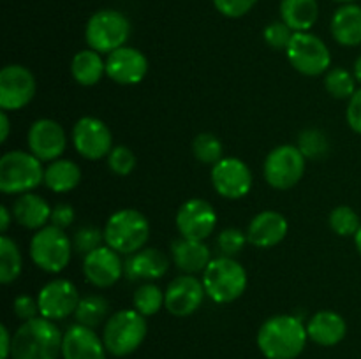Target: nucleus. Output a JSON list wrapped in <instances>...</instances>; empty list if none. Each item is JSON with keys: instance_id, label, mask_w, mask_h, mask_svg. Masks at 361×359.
Instances as JSON below:
<instances>
[{"instance_id": "f257e3e1", "label": "nucleus", "mask_w": 361, "mask_h": 359, "mask_svg": "<svg viewBox=\"0 0 361 359\" xmlns=\"http://www.w3.org/2000/svg\"><path fill=\"white\" fill-rule=\"evenodd\" d=\"M307 340V326L295 315L270 317L257 333V347L267 359H296Z\"/></svg>"}, {"instance_id": "f03ea898", "label": "nucleus", "mask_w": 361, "mask_h": 359, "mask_svg": "<svg viewBox=\"0 0 361 359\" xmlns=\"http://www.w3.org/2000/svg\"><path fill=\"white\" fill-rule=\"evenodd\" d=\"M63 334L53 320L35 317L13 334V359H56L62 354Z\"/></svg>"}, {"instance_id": "7ed1b4c3", "label": "nucleus", "mask_w": 361, "mask_h": 359, "mask_svg": "<svg viewBox=\"0 0 361 359\" xmlns=\"http://www.w3.org/2000/svg\"><path fill=\"white\" fill-rule=\"evenodd\" d=\"M150 236V224L141 211L122 208L108 218L104 227V241L118 253H136L145 248Z\"/></svg>"}, {"instance_id": "20e7f679", "label": "nucleus", "mask_w": 361, "mask_h": 359, "mask_svg": "<svg viewBox=\"0 0 361 359\" xmlns=\"http://www.w3.org/2000/svg\"><path fill=\"white\" fill-rule=\"evenodd\" d=\"M203 285L207 296L219 305L236 301L247 289V271L233 257L212 259L203 271Z\"/></svg>"}, {"instance_id": "39448f33", "label": "nucleus", "mask_w": 361, "mask_h": 359, "mask_svg": "<svg viewBox=\"0 0 361 359\" xmlns=\"http://www.w3.org/2000/svg\"><path fill=\"white\" fill-rule=\"evenodd\" d=\"M44 183L42 162L30 151L13 150L0 158V190L4 194H27Z\"/></svg>"}, {"instance_id": "423d86ee", "label": "nucleus", "mask_w": 361, "mask_h": 359, "mask_svg": "<svg viewBox=\"0 0 361 359\" xmlns=\"http://www.w3.org/2000/svg\"><path fill=\"white\" fill-rule=\"evenodd\" d=\"M147 320L137 310H120L113 313L104 326L102 341L109 354L116 358L129 355L143 344L147 336Z\"/></svg>"}, {"instance_id": "0eeeda50", "label": "nucleus", "mask_w": 361, "mask_h": 359, "mask_svg": "<svg viewBox=\"0 0 361 359\" xmlns=\"http://www.w3.org/2000/svg\"><path fill=\"white\" fill-rule=\"evenodd\" d=\"M73 243L66 231L55 225H44L30 239L32 263L46 273H60L71 263Z\"/></svg>"}, {"instance_id": "6e6552de", "label": "nucleus", "mask_w": 361, "mask_h": 359, "mask_svg": "<svg viewBox=\"0 0 361 359\" xmlns=\"http://www.w3.org/2000/svg\"><path fill=\"white\" fill-rule=\"evenodd\" d=\"M129 35L130 23L127 16L113 9H102L92 14L85 28V39L90 49L108 55L126 46Z\"/></svg>"}, {"instance_id": "1a4fd4ad", "label": "nucleus", "mask_w": 361, "mask_h": 359, "mask_svg": "<svg viewBox=\"0 0 361 359\" xmlns=\"http://www.w3.org/2000/svg\"><path fill=\"white\" fill-rule=\"evenodd\" d=\"M305 155L295 144H281L264 158L263 175L268 185L277 190H289L305 175Z\"/></svg>"}, {"instance_id": "9d476101", "label": "nucleus", "mask_w": 361, "mask_h": 359, "mask_svg": "<svg viewBox=\"0 0 361 359\" xmlns=\"http://www.w3.org/2000/svg\"><path fill=\"white\" fill-rule=\"evenodd\" d=\"M286 53L291 65L303 76H321L330 69V49L323 39L310 32H295Z\"/></svg>"}, {"instance_id": "9b49d317", "label": "nucleus", "mask_w": 361, "mask_h": 359, "mask_svg": "<svg viewBox=\"0 0 361 359\" xmlns=\"http://www.w3.org/2000/svg\"><path fill=\"white\" fill-rule=\"evenodd\" d=\"M35 77L27 67L11 63L0 70V108L18 111L30 104L35 95Z\"/></svg>"}, {"instance_id": "f8f14e48", "label": "nucleus", "mask_w": 361, "mask_h": 359, "mask_svg": "<svg viewBox=\"0 0 361 359\" xmlns=\"http://www.w3.org/2000/svg\"><path fill=\"white\" fill-rule=\"evenodd\" d=\"M73 144L81 157L99 160L113 150V134L102 120L83 116L73 127Z\"/></svg>"}, {"instance_id": "ddd939ff", "label": "nucleus", "mask_w": 361, "mask_h": 359, "mask_svg": "<svg viewBox=\"0 0 361 359\" xmlns=\"http://www.w3.org/2000/svg\"><path fill=\"white\" fill-rule=\"evenodd\" d=\"M212 185L226 199H242L252 189V172L240 158L226 157L212 168Z\"/></svg>"}, {"instance_id": "4468645a", "label": "nucleus", "mask_w": 361, "mask_h": 359, "mask_svg": "<svg viewBox=\"0 0 361 359\" xmlns=\"http://www.w3.org/2000/svg\"><path fill=\"white\" fill-rule=\"evenodd\" d=\"M80 299V292L73 282L66 280V278H55L39 291V312H41V317L53 320V322L63 320L71 313L76 312Z\"/></svg>"}, {"instance_id": "2eb2a0df", "label": "nucleus", "mask_w": 361, "mask_h": 359, "mask_svg": "<svg viewBox=\"0 0 361 359\" xmlns=\"http://www.w3.org/2000/svg\"><path fill=\"white\" fill-rule=\"evenodd\" d=\"M217 225V213L208 201L189 199L176 211V229L182 238L204 241Z\"/></svg>"}, {"instance_id": "dca6fc26", "label": "nucleus", "mask_w": 361, "mask_h": 359, "mask_svg": "<svg viewBox=\"0 0 361 359\" xmlns=\"http://www.w3.org/2000/svg\"><path fill=\"white\" fill-rule=\"evenodd\" d=\"M28 150L41 162H53L62 157L67 148V136L56 120L39 118L28 129Z\"/></svg>"}, {"instance_id": "f3484780", "label": "nucleus", "mask_w": 361, "mask_h": 359, "mask_svg": "<svg viewBox=\"0 0 361 359\" xmlns=\"http://www.w3.org/2000/svg\"><path fill=\"white\" fill-rule=\"evenodd\" d=\"M164 296V308L171 315L187 317L200 308L207 291L203 280H197L194 275H182L169 282Z\"/></svg>"}, {"instance_id": "a211bd4d", "label": "nucleus", "mask_w": 361, "mask_h": 359, "mask_svg": "<svg viewBox=\"0 0 361 359\" xmlns=\"http://www.w3.org/2000/svg\"><path fill=\"white\" fill-rule=\"evenodd\" d=\"M85 278L97 289H108L126 275L120 253L111 246H99L83 257Z\"/></svg>"}, {"instance_id": "6ab92c4d", "label": "nucleus", "mask_w": 361, "mask_h": 359, "mask_svg": "<svg viewBox=\"0 0 361 359\" xmlns=\"http://www.w3.org/2000/svg\"><path fill=\"white\" fill-rule=\"evenodd\" d=\"M148 73V60L140 49L122 46L109 53L106 58V76L115 83L130 87L145 80Z\"/></svg>"}, {"instance_id": "aec40b11", "label": "nucleus", "mask_w": 361, "mask_h": 359, "mask_svg": "<svg viewBox=\"0 0 361 359\" xmlns=\"http://www.w3.org/2000/svg\"><path fill=\"white\" fill-rule=\"evenodd\" d=\"M288 231L289 225L284 215L274 210H267L257 213L250 220L245 234L250 245L257 246V248H271L284 241Z\"/></svg>"}, {"instance_id": "412c9836", "label": "nucleus", "mask_w": 361, "mask_h": 359, "mask_svg": "<svg viewBox=\"0 0 361 359\" xmlns=\"http://www.w3.org/2000/svg\"><path fill=\"white\" fill-rule=\"evenodd\" d=\"M63 359H106L104 341L92 327L74 324L63 333Z\"/></svg>"}, {"instance_id": "4be33fe9", "label": "nucleus", "mask_w": 361, "mask_h": 359, "mask_svg": "<svg viewBox=\"0 0 361 359\" xmlns=\"http://www.w3.org/2000/svg\"><path fill=\"white\" fill-rule=\"evenodd\" d=\"M126 277L129 280H157L162 278L169 270V259L159 248H141L136 253H130L123 263Z\"/></svg>"}, {"instance_id": "5701e85b", "label": "nucleus", "mask_w": 361, "mask_h": 359, "mask_svg": "<svg viewBox=\"0 0 361 359\" xmlns=\"http://www.w3.org/2000/svg\"><path fill=\"white\" fill-rule=\"evenodd\" d=\"M348 333V324L344 317L331 310H321L307 324V334L314 344L321 347H334L341 344Z\"/></svg>"}, {"instance_id": "b1692460", "label": "nucleus", "mask_w": 361, "mask_h": 359, "mask_svg": "<svg viewBox=\"0 0 361 359\" xmlns=\"http://www.w3.org/2000/svg\"><path fill=\"white\" fill-rule=\"evenodd\" d=\"M173 263L185 275H196L207 270L212 260L210 248L204 241L189 238H178L171 245Z\"/></svg>"}, {"instance_id": "393cba45", "label": "nucleus", "mask_w": 361, "mask_h": 359, "mask_svg": "<svg viewBox=\"0 0 361 359\" xmlns=\"http://www.w3.org/2000/svg\"><path fill=\"white\" fill-rule=\"evenodd\" d=\"M51 217V206L37 194H21L13 204V218L25 229L44 227Z\"/></svg>"}, {"instance_id": "a878e982", "label": "nucleus", "mask_w": 361, "mask_h": 359, "mask_svg": "<svg viewBox=\"0 0 361 359\" xmlns=\"http://www.w3.org/2000/svg\"><path fill=\"white\" fill-rule=\"evenodd\" d=\"M331 35L348 48L361 44V7L356 4L338 7L331 18Z\"/></svg>"}, {"instance_id": "bb28decb", "label": "nucleus", "mask_w": 361, "mask_h": 359, "mask_svg": "<svg viewBox=\"0 0 361 359\" xmlns=\"http://www.w3.org/2000/svg\"><path fill=\"white\" fill-rule=\"evenodd\" d=\"M319 16L317 0H282L281 18L293 32H309Z\"/></svg>"}, {"instance_id": "cd10ccee", "label": "nucleus", "mask_w": 361, "mask_h": 359, "mask_svg": "<svg viewBox=\"0 0 361 359\" xmlns=\"http://www.w3.org/2000/svg\"><path fill=\"white\" fill-rule=\"evenodd\" d=\"M81 182V169L76 162L56 158L44 168V185L51 192L66 194L76 189Z\"/></svg>"}, {"instance_id": "c85d7f7f", "label": "nucleus", "mask_w": 361, "mask_h": 359, "mask_svg": "<svg viewBox=\"0 0 361 359\" xmlns=\"http://www.w3.org/2000/svg\"><path fill=\"white\" fill-rule=\"evenodd\" d=\"M71 74L81 87H94L106 74V62L101 53L94 49H81L71 62Z\"/></svg>"}, {"instance_id": "c756f323", "label": "nucleus", "mask_w": 361, "mask_h": 359, "mask_svg": "<svg viewBox=\"0 0 361 359\" xmlns=\"http://www.w3.org/2000/svg\"><path fill=\"white\" fill-rule=\"evenodd\" d=\"M23 267V259L16 243L9 236H0V282L9 285L18 280Z\"/></svg>"}, {"instance_id": "7c9ffc66", "label": "nucleus", "mask_w": 361, "mask_h": 359, "mask_svg": "<svg viewBox=\"0 0 361 359\" xmlns=\"http://www.w3.org/2000/svg\"><path fill=\"white\" fill-rule=\"evenodd\" d=\"M109 312V303L108 299L102 298V296H85L78 303V308L74 312L78 324H83V326L92 327L102 322V320L108 317Z\"/></svg>"}, {"instance_id": "2f4dec72", "label": "nucleus", "mask_w": 361, "mask_h": 359, "mask_svg": "<svg viewBox=\"0 0 361 359\" xmlns=\"http://www.w3.org/2000/svg\"><path fill=\"white\" fill-rule=\"evenodd\" d=\"M164 292L161 291L159 285L147 282V284L140 285L134 292V310H137L145 317L155 315L164 306Z\"/></svg>"}, {"instance_id": "473e14b6", "label": "nucleus", "mask_w": 361, "mask_h": 359, "mask_svg": "<svg viewBox=\"0 0 361 359\" xmlns=\"http://www.w3.org/2000/svg\"><path fill=\"white\" fill-rule=\"evenodd\" d=\"M192 153L201 164L215 165L219 160H222V153H224V144L221 143L215 134L212 132H201L194 137L192 141Z\"/></svg>"}, {"instance_id": "72a5a7b5", "label": "nucleus", "mask_w": 361, "mask_h": 359, "mask_svg": "<svg viewBox=\"0 0 361 359\" xmlns=\"http://www.w3.org/2000/svg\"><path fill=\"white\" fill-rule=\"evenodd\" d=\"M324 88L335 99H351L356 92V77L348 69L335 67L324 76Z\"/></svg>"}, {"instance_id": "f704fd0d", "label": "nucleus", "mask_w": 361, "mask_h": 359, "mask_svg": "<svg viewBox=\"0 0 361 359\" xmlns=\"http://www.w3.org/2000/svg\"><path fill=\"white\" fill-rule=\"evenodd\" d=\"M305 158L310 160H319L324 158L330 151V141H328L326 134L319 129H305L303 132H300L298 136V144Z\"/></svg>"}, {"instance_id": "c9c22d12", "label": "nucleus", "mask_w": 361, "mask_h": 359, "mask_svg": "<svg viewBox=\"0 0 361 359\" xmlns=\"http://www.w3.org/2000/svg\"><path fill=\"white\" fill-rule=\"evenodd\" d=\"M330 227L335 234L348 238V236H356L360 231L361 220L353 208L341 204V206L334 208L330 213Z\"/></svg>"}, {"instance_id": "e433bc0d", "label": "nucleus", "mask_w": 361, "mask_h": 359, "mask_svg": "<svg viewBox=\"0 0 361 359\" xmlns=\"http://www.w3.org/2000/svg\"><path fill=\"white\" fill-rule=\"evenodd\" d=\"M102 241H104V231L94 225H83L74 232L73 248L85 257L102 246Z\"/></svg>"}, {"instance_id": "4c0bfd02", "label": "nucleus", "mask_w": 361, "mask_h": 359, "mask_svg": "<svg viewBox=\"0 0 361 359\" xmlns=\"http://www.w3.org/2000/svg\"><path fill=\"white\" fill-rule=\"evenodd\" d=\"M247 241H249V239H247V234H243L240 229L228 227L224 229V231H221V234H219L217 248L222 257H233V259H235V257L242 252Z\"/></svg>"}, {"instance_id": "58836bf2", "label": "nucleus", "mask_w": 361, "mask_h": 359, "mask_svg": "<svg viewBox=\"0 0 361 359\" xmlns=\"http://www.w3.org/2000/svg\"><path fill=\"white\" fill-rule=\"evenodd\" d=\"M108 165L115 175L127 176L136 168V155L127 146H113L108 155Z\"/></svg>"}, {"instance_id": "ea45409f", "label": "nucleus", "mask_w": 361, "mask_h": 359, "mask_svg": "<svg viewBox=\"0 0 361 359\" xmlns=\"http://www.w3.org/2000/svg\"><path fill=\"white\" fill-rule=\"evenodd\" d=\"M293 35H295V32L284 21H274L263 32L264 42L274 49H288Z\"/></svg>"}, {"instance_id": "a19ab883", "label": "nucleus", "mask_w": 361, "mask_h": 359, "mask_svg": "<svg viewBox=\"0 0 361 359\" xmlns=\"http://www.w3.org/2000/svg\"><path fill=\"white\" fill-rule=\"evenodd\" d=\"M257 0H214V6L222 16L242 18L252 9Z\"/></svg>"}, {"instance_id": "79ce46f5", "label": "nucleus", "mask_w": 361, "mask_h": 359, "mask_svg": "<svg viewBox=\"0 0 361 359\" xmlns=\"http://www.w3.org/2000/svg\"><path fill=\"white\" fill-rule=\"evenodd\" d=\"M13 310H14V315H16L18 319L23 320V322H27V320H32V319H35V317L41 315V312H39L37 299H34L32 296H27V294H21L14 299Z\"/></svg>"}, {"instance_id": "37998d69", "label": "nucleus", "mask_w": 361, "mask_h": 359, "mask_svg": "<svg viewBox=\"0 0 361 359\" xmlns=\"http://www.w3.org/2000/svg\"><path fill=\"white\" fill-rule=\"evenodd\" d=\"M74 222V208L67 203H60L51 208V217H49V224L60 227L66 231L71 224Z\"/></svg>"}, {"instance_id": "c03bdc74", "label": "nucleus", "mask_w": 361, "mask_h": 359, "mask_svg": "<svg viewBox=\"0 0 361 359\" xmlns=\"http://www.w3.org/2000/svg\"><path fill=\"white\" fill-rule=\"evenodd\" d=\"M345 118H348V125L351 127L355 132L361 134V88L356 90L355 95L349 99Z\"/></svg>"}, {"instance_id": "a18cd8bd", "label": "nucleus", "mask_w": 361, "mask_h": 359, "mask_svg": "<svg viewBox=\"0 0 361 359\" xmlns=\"http://www.w3.org/2000/svg\"><path fill=\"white\" fill-rule=\"evenodd\" d=\"M11 351H13V336L6 324H2L0 326V359L9 358Z\"/></svg>"}, {"instance_id": "49530a36", "label": "nucleus", "mask_w": 361, "mask_h": 359, "mask_svg": "<svg viewBox=\"0 0 361 359\" xmlns=\"http://www.w3.org/2000/svg\"><path fill=\"white\" fill-rule=\"evenodd\" d=\"M11 134V120L7 116V111H0V143H6Z\"/></svg>"}, {"instance_id": "de8ad7c7", "label": "nucleus", "mask_w": 361, "mask_h": 359, "mask_svg": "<svg viewBox=\"0 0 361 359\" xmlns=\"http://www.w3.org/2000/svg\"><path fill=\"white\" fill-rule=\"evenodd\" d=\"M11 217H13V215H11L9 208L0 206V232H2V234H6L7 229H9Z\"/></svg>"}, {"instance_id": "09e8293b", "label": "nucleus", "mask_w": 361, "mask_h": 359, "mask_svg": "<svg viewBox=\"0 0 361 359\" xmlns=\"http://www.w3.org/2000/svg\"><path fill=\"white\" fill-rule=\"evenodd\" d=\"M355 77L358 83H361V55L356 58V62H355Z\"/></svg>"}, {"instance_id": "8fccbe9b", "label": "nucleus", "mask_w": 361, "mask_h": 359, "mask_svg": "<svg viewBox=\"0 0 361 359\" xmlns=\"http://www.w3.org/2000/svg\"><path fill=\"white\" fill-rule=\"evenodd\" d=\"M355 243H356V248H358V252L361 253V227H360V231L356 232V236H355Z\"/></svg>"}, {"instance_id": "3c124183", "label": "nucleus", "mask_w": 361, "mask_h": 359, "mask_svg": "<svg viewBox=\"0 0 361 359\" xmlns=\"http://www.w3.org/2000/svg\"><path fill=\"white\" fill-rule=\"evenodd\" d=\"M335 2H344V4H349V2H353V0H335Z\"/></svg>"}]
</instances>
